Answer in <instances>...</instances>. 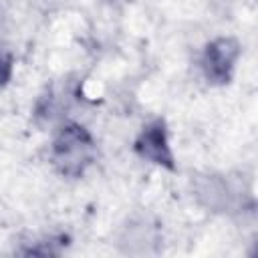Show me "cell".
<instances>
[{
  "mask_svg": "<svg viewBox=\"0 0 258 258\" xmlns=\"http://www.w3.org/2000/svg\"><path fill=\"white\" fill-rule=\"evenodd\" d=\"M10 75H12V58H10V54L0 52V89L8 83Z\"/></svg>",
  "mask_w": 258,
  "mask_h": 258,
  "instance_id": "277c9868",
  "label": "cell"
},
{
  "mask_svg": "<svg viewBox=\"0 0 258 258\" xmlns=\"http://www.w3.org/2000/svg\"><path fill=\"white\" fill-rule=\"evenodd\" d=\"M240 54V46L234 38H218L206 46L204 71L212 83H228L234 62Z\"/></svg>",
  "mask_w": 258,
  "mask_h": 258,
  "instance_id": "7a4b0ae2",
  "label": "cell"
},
{
  "mask_svg": "<svg viewBox=\"0 0 258 258\" xmlns=\"http://www.w3.org/2000/svg\"><path fill=\"white\" fill-rule=\"evenodd\" d=\"M95 157V143L85 127L64 125L52 145V161L64 175H81Z\"/></svg>",
  "mask_w": 258,
  "mask_h": 258,
  "instance_id": "6da1fadb",
  "label": "cell"
},
{
  "mask_svg": "<svg viewBox=\"0 0 258 258\" xmlns=\"http://www.w3.org/2000/svg\"><path fill=\"white\" fill-rule=\"evenodd\" d=\"M135 151L139 157L149 159L151 163H157L169 169L173 167V155L167 143V131L163 121H153L139 133L135 141Z\"/></svg>",
  "mask_w": 258,
  "mask_h": 258,
  "instance_id": "3957f363",
  "label": "cell"
}]
</instances>
